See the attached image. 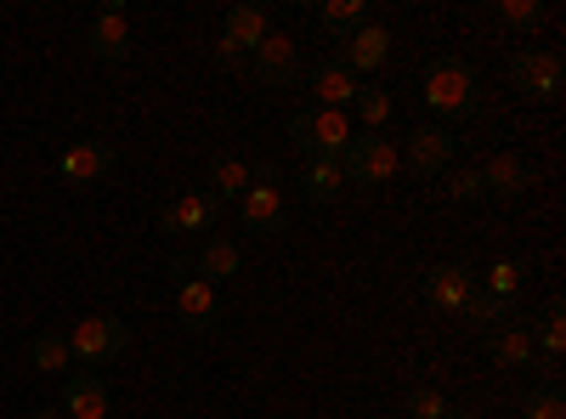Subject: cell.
<instances>
[{
  "label": "cell",
  "instance_id": "obj_8",
  "mask_svg": "<svg viewBox=\"0 0 566 419\" xmlns=\"http://www.w3.org/2000/svg\"><path fill=\"white\" fill-rule=\"evenodd\" d=\"M114 165H119V148L103 143V136H80V143H69V148L57 154V176L74 181V188H85V181H103Z\"/></svg>",
  "mask_w": 566,
  "mask_h": 419
},
{
  "label": "cell",
  "instance_id": "obj_1",
  "mask_svg": "<svg viewBox=\"0 0 566 419\" xmlns=\"http://www.w3.org/2000/svg\"><path fill=\"white\" fill-rule=\"evenodd\" d=\"M419 97L442 125H453V119H470L482 108V80H476V69H470L464 57H437L431 69H424Z\"/></svg>",
  "mask_w": 566,
  "mask_h": 419
},
{
  "label": "cell",
  "instance_id": "obj_28",
  "mask_svg": "<svg viewBox=\"0 0 566 419\" xmlns=\"http://www.w3.org/2000/svg\"><path fill=\"white\" fill-rule=\"evenodd\" d=\"M538 357H549V363H560V352H566V323H560V301H549L544 306V323H538V346H533Z\"/></svg>",
  "mask_w": 566,
  "mask_h": 419
},
{
  "label": "cell",
  "instance_id": "obj_35",
  "mask_svg": "<svg viewBox=\"0 0 566 419\" xmlns=\"http://www.w3.org/2000/svg\"><path fill=\"white\" fill-rule=\"evenodd\" d=\"M448 419H476V413H470V408H448Z\"/></svg>",
  "mask_w": 566,
  "mask_h": 419
},
{
  "label": "cell",
  "instance_id": "obj_19",
  "mask_svg": "<svg viewBox=\"0 0 566 419\" xmlns=\"http://www.w3.org/2000/svg\"><path fill=\"white\" fill-rule=\"evenodd\" d=\"M255 181V170L239 159V154H216L210 159V199L221 205V199H244V188Z\"/></svg>",
  "mask_w": 566,
  "mask_h": 419
},
{
  "label": "cell",
  "instance_id": "obj_32",
  "mask_svg": "<svg viewBox=\"0 0 566 419\" xmlns=\"http://www.w3.org/2000/svg\"><path fill=\"white\" fill-rule=\"evenodd\" d=\"M442 199H482L476 170H442Z\"/></svg>",
  "mask_w": 566,
  "mask_h": 419
},
{
  "label": "cell",
  "instance_id": "obj_15",
  "mask_svg": "<svg viewBox=\"0 0 566 419\" xmlns=\"http://www.w3.org/2000/svg\"><path fill=\"white\" fill-rule=\"evenodd\" d=\"M476 176H482V193H499V199H522L533 188V165L522 154H493Z\"/></svg>",
  "mask_w": 566,
  "mask_h": 419
},
{
  "label": "cell",
  "instance_id": "obj_4",
  "mask_svg": "<svg viewBox=\"0 0 566 419\" xmlns=\"http://www.w3.org/2000/svg\"><path fill=\"white\" fill-rule=\"evenodd\" d=\"M239 221L255 232V239H277V232L290 227V205H283V188H277V170H272V165H261L255 181L244 188V199H239Z\"/></svg>",
  "mask_w": 566,
  "mask_h": 419
},
{
  "label": "cell",
  "instance_id": "obj_2",
  "mask_svg": "<svg viewBox=\"0 0 566 419\" xmlns=\"http://www.w3.org/2000/svg\"><path fill=\"white\" fill-rule=\"evenodd\" d=\"M290 143L301 159H340L352 148V119L340 108H301L290 114Z\"/></svg>",
  "mask_w": 566,
  "mask_h": 419
},
{
  "label": "cell",
  "instance_id": "obj_24",
  "mask_svg": "<svg viewBox=\"0 0 566 419\" xmlns=\"http://www.w3.org/2000/svg\"><path fill=\"white\" fill-rule=\"evenodd\" d=\"M317 23L335 34V40H352L368 23V0H328V7L317 12Z\"/></svg>",
  "mask_w": 566,
  "mask_h": 419
},
{
  "label": "cell",
  "instance_id": "obj_18",
  "mask_svg": "<svg viewBox=\"0 0 566 419\" xmlns=\"http://www.w3.org/2000/svg\"><path fill=\"white\" fill-rule=\"evenodd\" d=\"M533 329H522V323H499V329H488V363L499 368H522L533 363Z\"/></svg>",
  "mask_w": 566,
  "mask_h": 419
},
{
  "label": "cell",
  "instance_id": "obj_6",
  "mask_svg": "<svg viewBox=\"0 0 566 419\" xmlns=\"http://www.w3.org/2000/svg\"><path fill=\"white\" fill-rule=\"evenodd\" d=\"M397 148L386 143V136H352V148L340 154V170H346V181H363V188H380V181H391L397 176Z\"/></svg>",
  "mask_w": 566,
  "mask_h": 419
},
{
  "label": "cell",
  "instance_id": "obj_20",
  "mask_svg": "<svg viewBox=\"0 0 566 419\" xmlns=\"http://www.w3.org/2000/svg\"><path fill=\"white\" fill-rule=\"evenodd\" d=\"M221 34L239 45V52H255V45L272 34V18H266V7H232L227 23H221Z\"/></svg>",
  "mask_w": 566,
  "mask_h": 419
},
{
  "label": "cell",
  "instance_id": "obj_7",
  "mask_svg": "<svg viewBox=\"0 0 566 419\" xmlns=\"http://www.w3.org/2000/svg\"><path fill=\"white\" fill-rule=\"evenodd\" d=\"M170 272H176V317H181V329H187V335H205V329H216V317H221L216 284L193 277L181 261H170Z\"/></svg>",
  "mask_w": 566,
  "mask_h": 419
},
{
  "label": "cell",
  "instance_id": "obj_22",
  "mask_svg": "<svg viewBox=\"0 0 566 419\" xmlns=\"http://www.w3.org/2000/svg\"><path fill=\"white\" fill-rule=\"evenodd\" d=\"M340 188H346L340 159H306V170H301V193H306L312 205H328Z\"/></svg>",
  "mask_w": 566,
  "mask_h": 419
},
{
  "label": "cell",
  "instance_id": "obj_26",
  "mask_svg": "<svg viewBox=\"0 0 566 419\" xmlns=\"http://www.w3.org/2000/svg\"><path fill=\"white\" fill-rule=\"evenodd\" d=\"M352 108H357V119L368 125V136H380V130L391 125V108H397V103L386 97V91H380V85H363Z\"/></svg>",
  "mask_w": 566,
  "mask_h": 419
},
{
  "label": "cell",
  "instance_id": "obj_10",
  "mask_svg": "<svg viewBox=\"0 0 566 419\" xmlns=\"http://www.w3.org/2000/svg\"><path fill=\"white\" fill-rule=\"evenodd\" d=\"M476 290H482V284H476V272H470L464 261H442V266L424 272V301H431L437 312H459Z\"/></svg>",
  "mask_w": 566,
  "mask_h": 419
},
{
  "label": "cell",
  "instance_id": "obj_25",
  "mask_svg": "<svg viewBox=\"0 0 566 419\" xmlns=\"http://www.w3.org/2000/svg\"><path fill=\"white\" fill-rule=\"evenodd\" d=\"M459 317H464V329H476V335H488V329H499V323H510V306L504 301H493L488 290H476L464 306H459Z\"/></svg>",
  "mask_w": 566,
  "mask_h": 419
},
{
  "label": "cell",
  "instance_id": "obj_9",
  "mask_svg": "<svg viewBox=\"0 0 566 419\" xmlns=\"http://www.w3.org/2000/svg\"><path fill=\"white\" fill-rule=\"evenodd\" d=\"M402 165L413 170V176H442V170H453V130L448 125H419V130H408V154H402Z\"/></svg>",
  "mask_w": 566,
  "mask_h": 419
},
{
  "label": "cell",
  "instance_id": "obj_5",
  "mask_svg": "<svg viewBox=\"0 0 566 419\" xmlns=\"http://www.w3.org/2000/svg\"><path fill=\"white\" fill-rule=\"evenodd\" d=\"M510 85L522 91L527 103H555L560 85H566V69L555 52H538V45H527V52L510 57Z\"/></svg>",
  "mask_w": 566,
  "mask_h": 419
},
{
  "label": "cell",
  "instance_id": "obj_12",
  "mask_svg": "<svg viewBox=\"0 0 566 419\" xmlns=\"http://www.w3.org/2000/svg\"><path fill=\"white\" fill-rule=\"evenodd\" d=\"M85 45H91V57H97V63H130V18L119 7H103L97 18H91Z\"/></svg>",
  "mask_w": 566,
  "mask_h": 419
},
{
  "label": "cell",
  "instance_id": "obj_21",
  "mask_svg": "<svg viewBox=\"0 0 566 419\" xmlns=\"http://www.w3.org/2000/svg\"><path fill=\"white\" fill-rule=\"evenodd\" d=\"M239 272H244V250L232 239H210L199 250V277L205 284H227V277H239Z\"/></svg>",
  "mask_w": 566,
  "mask_h": 419
},
{
  "label": "cell",
  "instance_id": "obj_33",
  "mask_svg": "<svg viewBox=\"0 0 566 419\" xmlns=\"http://www.w3.org/2000/svg\"><path fill=\"white\" fill-rule=\"evenodd\" d=\"M210 57H216V69H221V74H244V69H250V52H239V45H232L227 34L216 40V52H210Z\"/></svg>",
  "mask_w": 566,
  "mask_h": 419
},
{
  "label": "cell",
  "instance_id": "obj_3",
  "mask_svg": "<svg viewBox=\"0 0 566 419\" xmlns=\"http://www.w3.org/2000/svg\"><path fill=\"white\" fill-rule=\"evenodd\" d=\"M63 341H69V357H74V363H119V357L130 352V329H125L119 317H108V312L80 317Z\"/></svg>",
  "mask_w": 566,
  "mask_h": 419
},
{
  "label": "cell",
  "instance_id": "obj_30",
  "mask_svg": "<svg viewBox=\"0 0 566 419\" xmlns=\"http://www.w3.org/2000/svg\"><path fill=\"white\" fill-rule=\"evenodd\" d=\"M522 419H566V397H560V386H538V391H527Z\"/></svg>",
  "mask_w": 566,
  "mask_h": 419
},
{
  "label": "cell",
  "instance_id": "obj_27",
  "mask_svg": "<svg viewBox=\"0 0 566 419\" xmlns=\"http://www.w3.org/2000/svg\"><path fill=\"white\" fill-rule=\"evenodd\" d=\"M29 363L40 368V375H63L74 357H69V341L63 335H34L29 341Z\"/></svg>",
  "mask_w": 566,
  "mask_h": 419
},
{
  "label": "cell",
  "instance_id": "obj_13",
  "mask_svg": "<svg viewBox=\"0 0 566 419\" xmlns=\"http://www.w3.org/2000/svg\"><path fill=\"white\" fill-rule=\"evenodd\" d=\"M340 45H346V57H340V63H346L352 74H380L397 40H391L386 23H363V29H357L352 40H340Z\"/></svg>",
  "mask_w": 566,
  "mask_h": 419
},
{
  "label": "cell",
  "instance_id": "obj_11",
  "mask_svg": "<svg viewBox=\"0 0 566 419\" xmlns=\"http://www.w3.org/2000/svg\"><path fill=\"white\" fill-rule=\"evenodd\" d=\"M306 91L317 97V108H352L357 103V91H363V80L346 69V63H312L306 69Z\"/></svg>",
  "mask_w": 566,
  "mask_h": 419
},
{
  "label": "cell",
  "instance_id": "obj_31",
  "mask_svg": "<svg viewBox=\"0 0 566 419\" xmlns=\"http://www.w3.org/2000/svg\"><path fill=\"white\" fill-rule=\"evenodd\" d=\"M499 18L515 23V29H533V23L549 18V7H544V0H499Z\"/></svg>",
  "mask_w": 566,
  "mask_h": 419
},
{
  "label": "cell",
  "instance_id": "obj_23",
  "mask_svg": "<svg viewBox=\"0 0 566 419\" xmlns=\"http://www.w3.org/2000/svg\"><path fill=\"white\" fill-rule=\"evenodd\" d=\"M527 272H533L527 261H493L488 266V295L515 312V301H522V290H527Z\"/></svg>",
  "mask_w": 566,
  "mask_h": 419
},
{
  "label": "cell",
  "instance_id": "obj_29",
  "mask_svg": "<svg viewBox=\"0 0 566 419\" xmlns=\"http://www.w3.org/2000/svg\"><path fill=\"white\" fill-rule=\"evenodd\" d=\"M448 408H453V402H448L437 386H413V391H408V402H402V413H408V419H448Z\"/></svg>",
  "mask_w": 566,
  "mask_h": 419
},
{
  "label": "cell",
  "instance_id": "obj_17",
  "mask_svg": "<svg viewBox=\"0 0 566 419\" xmlns=\"http://www.w3.org/2000/svg\"><path fill=\"white\" fill-rule=\"evenodd\" d=\"M57 408H63V419H108V386L97 375H69Z\"/></svg>",
  "mask_w": 566,
  "mask_h": 419
},
{
  "label": "cell",
  "instance_id": "obj_34",
  "mask_svg": "<svg viewBox=\"0 0 566 419\" xmlns=\"http://www.w3.org/2000/svg\"><path fill=\"white\" fill-rule=\"evenodd\" d=\"M29 419H63V408H29Z\"/></svg>",
  "mask_w": 566,
  "mask_h": 419
},
{
  "label": "cell",
  "instance_id": "obj_14",
  "mask_svg": "<svg viewBox=\"0 0 566 419\" xmlns=\"http://www.w3.org/2000/svg\"><path fill=\"white\" fill-rule=\"evenodd\" d=\"M250 69L261 74V85H290L301 74V52H295V40L290 34H266L255 52H250Z\"/></svg>",
  "mask_w": 566,
  "mask_h": 419
},
{
  "label": "cell",
  "instance_id": "obj_16",
  "mask_svg": "<svg viewBox=\"0 0 566 419\" xmlns=\"http://www.w3.org/2000/svg\"><path fill=\"white\" fill-rule=\"evenodd\" d=\"M159 227L170 232V239H181V232H205L216 227V199L210 193H181L159 210Z\"/></svg>",
  "mask_w": 566,
  "mask_h": 419
}]
</instances>
